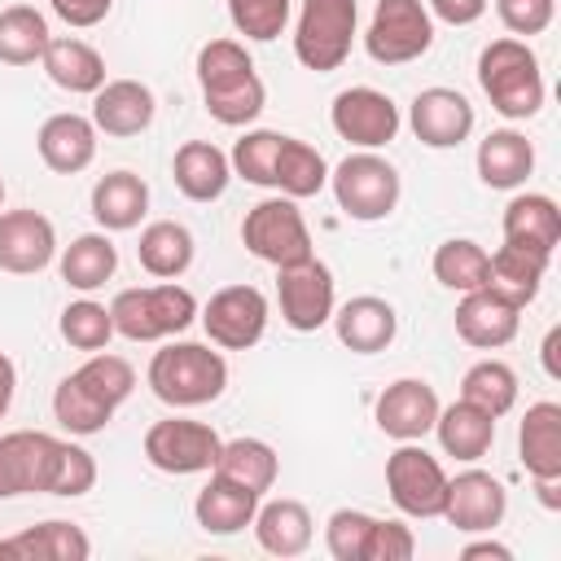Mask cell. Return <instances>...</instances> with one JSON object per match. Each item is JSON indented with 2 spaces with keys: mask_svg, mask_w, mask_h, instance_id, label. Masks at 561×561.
<instances>
[{
  "mask_svg": "<svg viewBox=\"0 0 561 561\" xmlns=\"http://www.w3.org/2000/svg\"><path fill=\"white\" fill-rule=\"evenodd\" d=\"M13 394H18V368H13V359L0 351V421H4V412L13 408Z\"/></svg>",
  "mask_w": 561,
  "mask_h": 561,
  "instance_id": "cell-52",
  "label": "cell"
},
{
  "mask_svg": "<svg viewBox=\"0 0 561 561\" xmlns=\"http://www.w3.org/2000/svg\"><path fill=\"white\" fill-rule=\"evenodd\" d=\"M48 18L35 4H9L0 9V61L4 66H31L48 48Z\"/></svg>",
  "mask_w": 561,
  "mask_h": 561,
  "instance_id": "cell-39",
  "label": "cell"
},
{
  "mask_svg": "<svg viewBox=\"0 0 561 561\" xmlns=\"http://www.w3.org/2000/svg\"><path fill=\"white\" fill-rule=\"evenodd\" d=\"M294 0H228V18L245 39H276L289 26Z\"/></svg>",
  "mask_w": 561,
  "mask_h": 561,
  "instance_id": "cell-44",
  "label": "cell"
},
{
  "mask_svg": "<svg viewBox=\"0 0 561 561\" xmlns=\"http://www.w3.org/2000/svg\"><path fill=\"white\" fill-rule=\"evenodd\" d=\"M548 263H552V254L517 245V241H504L491 254V285L500 294H508L517 307H526V302H535V294H539V285L548 276Z\"/></svg>",
  "mask_w": 561,
  "mask_h": 561,
  "instance_id": "cell-33",
  "label": "cell"
},
{
  "mask_svg": "<svg viewBox=\"0 0 561 561\" xmlns=\"http://www.w3.org/2000/svg\"><path fill=\"white\" fill-rule=\"evenodd\" d=\"M329 188H333L342 215H351L359 224H377V219H386L399 206L403 180H399V171L381 153L359 149V153H346L329 171Z\"/></svg>",
  "mask_w": 561,
  "mask_h": 561,
  "instance_id": "cell-5",
  "label": "cell"
},
{
  "mask_svg": "<svg viewBox=\"0 0 561 561\" xmlns=\"http://www.w3.org/2000/svg\"><path fill=\"white\" fill-rule=\"evenodd\" d=\"M92 543L75 522H39L31 530H18L13 539H0V557H18V561H88Z\"/></svg>",
  "mask_w": 561,
  "mask_h": 561,
  "instance_id": "cell-31",
  "label": "cell"
},
{
  "mask_svg": "<svg viewBox=\"0 0 561 561\" xmlns=\"http://www.w3.org/2000/svg\"><path fill=\"white\" fill-rule=\"evenodd\" d=\"M118 267V250L105 232H83L61 250V280L79 294L101 289Z\"/></svg>",
  "mask_w": 561,
  "mask_h": 561,
  "instance_id": "cell-36",
  "label": "cell"
},
{
  "mask_svg": "<svg viewBox=\"0 0 561 561\" xmlns=\"http://www.w3.org/2000/svg\"><path fill=\"white\" fill-rule=\"evenodd\" d=\"M92 486H96V460H92V451H83L79 443L61 438L57 465H53V478H48V495L75 500V495H88Z\"/></svg>",
  "mask_w": 561,
  "mask_h": 561,
  "instance_id": "cell-45",
  "label": "cell"
},
{
  "mask_svg": "<svg viewBox=\"0 0 561 561\" xmlns=\"http://www.w3.org/2000/svg\"><path fill=\"white\" fill-rule=\"evenodd\" d=\"M254 539L263 552L272 557H302L311 548V535H316V522L307 513L302 500H267L254 508Z\"/></svg>",
  "mask_w": 561,
  "mask_h": 561,
  "instance_id": "cell-24",
  "label": "cell"
},
{
  "mask_svg": "<svg viewBox=\"0 0 561 561\" xmlns=\"http://www.w3.org/2000/svg\"><path fill=\"white\" fill-rule=\"evenodd\" d=\"M329 123H333V131L342 140H351L359 149H381V145H390L399 136V123L403 118H399V105L386 92L359 83V88H342L333 96Z\"/></svg>",
  "mask_w": 561,
  "mask_h": 561,
  "instance_id": "cell-13",
  "label": "cell"
},
{
  "mask_svg": "<svg viewBox=\"0 0 561 561\" xmlns=\"http://www.w3.org/2000/svg\"><path fill=\"white\" fill-rule=\"evenodd\" d=\"M39 66H44V75H48L61 92H75V96H92V92L105 83V57H101L88 39H75V35L48 39Z\"/></svg>",
  "mask_w": 561,
  "mask_h": 561,
  "instance_id": "cell-29",
  "label": "cell"
},
{
  "mask_svg": "<svg viewBox=\"0 0 561 561\" xmlns=\"http://www.w3.org/2000/svg\"><path fill=\"white\" fill-rule=\"evenodd\" d=\"M386 491L399 513L408 517H438L443 495H447V473L438 456H430L416 443H399L386 460Z\"/></svg>",
  "mask_w": 561,
  "mask_h": 561,
  "instance_id": "cell-11",
  "label": "cell"
},
{
  "mask_svg": "<svg viewBox=\"0 0 561 561\" xmlns=\"http://www.w3.org/2000/svg\"><path fill=\"white\" fill-rule=\"evenodd\" d=\"M57 232L53 219L39 210H4L0 215V272L35 276L53 263Z\"/></svg>",
  "mask_w": 561,
  "mask_h": 561,
  "instance_id": "cell-19",
  "label": "cell"
},
{
  "mask_svg": "<svg viewBox=\"0 0 561 561\" xmlns=\"http://www.w3.org/2000/svg\"><path fill=\"white\" fill-rule=\"evenodd\" d=\"M329 184V162L316 145L298 140V136H280V153H276V180L272 188H280L285 197H316Z\"/></svg>",
  "mask_w": 561,
  "mask_h": 561,
  "instance_id": "cell-37",
  "label": "cell"
},
{
  "mask_svg": "<svg viewBox=\"0 0 561 561\" xmlns=\"http://www.w3.org/2000/svg\"><path fill=\"white\" fill-rule=\"evenodd\" d=\"M438 394L430 381L421 377H399L381 390L377 399V430L394 443H416L434 430V416H438Z\"/></svg>",
  "mask_w": 561,
  "mask_h": 561,
  "instance_id": "cell-18",
  "label": "cell"
},
{
  "mask_svg": "<svg viewBox=\"0 0 561 561\" xmlns=\"http://www.w3.org/2000/svg\"><path fill=\"white\" fill-rule=\"evenodd\" d=\"M228 386V359L206 342H167L149 359V390L167 408H202L215 403Z\"/></svg>",
  "mask_w": 561,
  "mask_h": 561,
  "instance_id": "cell-3",
  "label": "cell"
},
{
  "mask_svg": "<svg viewBox=\"0 0 561 561\" xmlns=\"http://www.w3.org/2000/svg\"><path fill=\"white\" fill-rule=\"evenodd\" d=\"M508 513V491L500 478L482 473V469H465L456 478H447V495H443V513L456 530L465 535H486L504 522Z\"/></svg>",
  "mask_w": 561,
  "mask_h": 561,
  "instance_id": "cell-15",
  "label": "cell"
},
{
  "mask_svg": "<svg viewBox=\"0 0 561 561\" xmlns=\"http://www.w3.org/2000/svg\"><path fill=\"white\" fill-rule=\"evenodd\" d=\"M434 280L443 289H456V294H469V289H482L491 285V254L469 241V237H451L434 250Z\"/></svg>",
  "mask_w": 561,
  "mask_h": 561,
  "instance_id": "cell-40",
  "label": "cell"
},
{
  "mask_svg": "<svg viewBox=\"0 0 561 561\" xmlns=\"http://www.w3.org/2000/svg\"><path fill=\"white\" fill-rule=\"evenodd\" d=\"M110 316H114V333H123L127 342H162L197 320V298L184 285L162 280L145 289H123L110 302Z\"/></svg>",
  "mask_w": 561,
  "mask_h": 561,
  "instance_id": "cell-4",
  "label": "cell"
},
{
  "mask_svg": "<svg viewBox=\"0 0 561 561\" xmlns=\"http://www.w3.org/2000/svg\"><path fill=\"white\" fill-rule=\"evenodd\" d=\"M215 473L250 486L254 495L272 491L276 473H280V460L272 451V443L263 438H232V443H219V456H215Z\"/></svg>",
  "mask_w": 561,
  "mask_h": 561,
  "instance_id": "cell-38",
  "label": "cell"
},
{
  "mask_svg": "<svg viewBox=\"0 0 561 561\" xmlns=\"http://www.w3.org/2000/svg\"><path fill=\"white\" fill-rule=\"evenodd\" d=\"M460 399L478 403L482 412H491L495 421L517 403V373L504 359H478L465 377H460Z\"/></svg>",
  "mask_w": 561,
  "mask_h": 561,
  "instance_id": "cell-41",
  "label": "cell"
},
{
  "mask_svg": "<svg viewBox=\"0 0 561 561\" xmlns=\"http://www.w3.org/2000/svg\"><path fill=\"white\" fill-rule=\"evenodd\" d=\"M368 526H373L368 513H359V508H337V513L329 517V526H324L329 557H333V561H359V557H364Z\"/></svg>",
  "mask_w": 561,
  "mask_h": 561,
  "instance_id": "cell-46",
  "label": "cell"
},
{
  "mask_svg": "<svg viewBox=\"0 0 561 561\" xmlns=\"http://www.w3.org/2000/svg\"><path fill=\"white\" fill-rule=\"evenodd\" d=\"M557 342H561V329H548V337H543V351H539V355H543V373H548L552 381L561 377V368H557Z\"/></svg>",
  "mask_w": 561,
  "mask_h": 561,
  "instance_id": "cell-53",
  "label": "cell"
},
{
  "mask_svg": "<svg viewBox=\"0 0 561 561\" xmlns=\"http://www.w3.org/2000/svg\"><path fill=\"white\" fill-rule=\"evenodd\" d=\"M517 324H522V307L500 294L495 285H482V289H469L460 294L456 302V333L478 346V351H500L517 337Z\"/></svg>",
  "mask_w": 561,
  "mask_h": 561,
  "instance_id": "cell-17",
  "label": "cell"
},
{
  "mask_svg": "<svg viewBox=\"0 0 561 561\" xmlns=\"http://www.w3.org/2000/svg\"><path fill=\"white\" fill-rule=\"evenodd\" d=\"M495 13L513 35H543L557 18V0H495Z\"/></svg>",
  "mask_w": 561,
  "mask_h": 561,
  "instance_id": "cell-48",
  "label": "cell"
},
{
  "mask_svg": "<svg viewBox=\"0 0 561 561\" xmlns=\"http://www.w3.org/2000/svg\"><path fill=\"white\" fill-rule=\"evenodd\" d=\"M530 171H535V145L522 131L500 127L478 140V180L486 188H522Z\"/></svg>",
  "mask_w": 561,
  "mask_h": 561,
  "instance_id": "cell-28",
  "label": "cell"
},
{
  "mask_svg": "<svg viewBox=\"0 0 561 561\" xmlns=\"http://www.w3.org/2000/svg\"><path fill=\"white\" fill-rule=\"evenodd\" d=\"M504 241L552 254L561 245V210L548 193H517L504 206Z\"/></svg>",
  "mask_w": 561,
  "mask_h": 561,
  "instance_id": "cell-32",
  "label": "cell"
},
{
  "mask_svg": "<svg viewBox=\"0 0 561 561\" xmlns=\"http://www.w3.org/2000/svg\"><path fill=\"white\" fill-rule=\"evenodd\" d=\"M408 127L430 149H456L473 131V105L456 88H425L408 105Z\"/></svg>",
  "mask_w": 561,
  "mask_h": 561,
  "instance_id": "cell-16",
  "label": "cell"
},
{
  "mask_svg": "<svg viewBox=\"0 0 561 561\" xmlns=\"http://www.w3.org/2000/svg\"><path fill=\"white\" fill-rule=\"evenodd\" d=\"M259 500L263 495H254L250 486H241V482H232V478H224V473L210 469V482L193 500V517L210 535H237V530H245L254 522Z\"/></svg>",
  "mask_w": 561,
  "mask_h": 561,
  "instance_id": "cell-23",
  "label": "cell"
},
{
  "mask_svg": "<svg viewBox=\"0 0 561 561\" xmlns=\"http://www.w3.org/2000/svg\"><path fill=\"white\" fill-rule=\"evenodd\" d=\"M412 552H416V539H412V530L403 522H377L373 517L359 561H408Z\"/></svg>",
  "mask_w": 561,
  "mask_h": 561,
  "instance_id": "cell-47",
  "label": "cell"
},
{
  "mask_svg": "<svg viewBox=\"0 0 561 561\" xmlns=\"http://www.w3.org/2000/svg\"><path fill=\"white\" fill-rule=\"evenodd\" d=\"M149 210V184L136 171H110L92 184V219L105 232H127Z\"/></svg>",
  "mask_w": 561,
  "mask_h": 561,
  "instance_id": "cell-30",
  "label": "cell"
},
{
  "mask_svg": "<svg viewBox=\"0 0 561 561\" xmlns=\"http://www.w3.org/2000/svg\"><path fill=\"white\" fill-rule=\"evenodd\" d=\"M478 83L486 92V101L504 114V118H535L543 110V70H539V57L530 53L526 39L517 35H504V39H491L478 57Z\"/></svg>",
  "mask_w": 561,
  "mask_h": 561,
  "instance_id": "cell-2",
  "label": "cell"
},
{
  "mask_svg": "<svg viewBox=\"0 0 561 561\" xmlns=\"http://www.w3.org/2000/svg\"><path fill=\"white\" fill-rule=\"evenodd\" d=\"M158 114L153 92L140 79H105L92 92V127L105 136H140Z\"/></svg>",
  "mask_w": 561,
  "mask_h": 561,
  "instance_id": "cell-20",
  "label": "cell"
},
{
  "mask_svg": "<svg viewBox=\"0 0 561 561\" xmlns=\"http://www.w3.org/2000/svg\"><path fill=\"white\" fill-rule=\"evenodd\" d=\"M434 434H438V447H443L447 456L473 465V460H482V456L491 451V443H495V416L482 412V408L469 403V399H456V403L438 408Z\"/></svg>",
  "mask_w": 561,
  "mask_h": 561,
  "instance_id": "cell-26",
  "label": "cell"
},
{
  "mask_svg": "<svg viewBox=\"0 0 561 561\" xmlns=\"http://www.w3.org/2000/svg\"><path fill=\"white\" fill-rule=\"evenodd\" d=\"M197 83L206 96V114L224 127H245L263 114L267 105V88L245 53V44L237 39H210L197 53Z\"/></svg>",
  "mask_w": 561,
  "mask_h": 561,
  "instance_id": "cell-1",
  "label": "cell"
},
{
  "mask_svg": "<svg viewBox=\"0 0 561 561\" xmlns=\"http://www.w3.org/2000/svg\"><path fill=\"white\" fill-rule=\"evenodd\" d=\"M276 298H280V320L294 333H316L333 320L337 285L333 272L311 254L294 267H276Z\"/></svg>",
  "mask_w": 561,
  "mask_h": 561,
  "instance_id": "cell-10",
  "label": "cell"
},
{
  "mask_svg": "<svg viewBox=\"0 0 561 561\" xmlns=\"http://www.w3.org/2000/svg\"><path fill=\"white\" fill-rule=\"evenodd\" d=\"M241 241L254 259L272 263V267H294L302 259H311V232L307 219L298 210L294 197H263L259 206L245 210L241 219Z\"/></svg>",
  "mask_w": 561,
  "mask_h": 561,
  "instance_id": "cell-7",
  "label": "cell"
},
{
  "mask_svg": "<svg viewBox=\"0 0 561 561\" xmlns=\"http://www.w3.org/2000/svg\"><path fill=\"white\" fill-rule=\"evenodd\" d=\"M57 447H61V438H53L44 430H9V434H0V500L35 495V491L48 495Z\"/></svg>",
  "mask_w": 561,
  "mask_h": 561,
  "instance_id": "cell-14",
  "label": "cell"
},
{
  "mask_svg": "<svg viewBox=\"0 0 561 561\" xmlns=\"http://www.w3.org/2000/svg\"><path fill=\"white\" fill-rule=\"evenodd\" d=\"M35 149H39V158H44L48 171L79 175L96 158V127H92V118L70 114V110L66 114H53V118H44V127L35 136Z\"/></svg>",
  "mask_w": 561,
  "mask_h": 561,
  "instance_id": "cell-22",
  "label": "cell"
},
{
  "mask_svg": "<svg viewBox=\"0 0 561 561\" xmlns=\"http://www.w3.org/2000/svg\"><path fill=\"white\" fill-rule=\"evenodd\" d=\"M355 26H359L355 0H302L298 26H294V57L307 70L329 75L351 57Z\"/></svg>",
  "mask_w": 561,
  "mask_h": 561,
  "instance_id": "cell-6",
  "label": "cell"
},
{
  "mask_svg": "<svg viewBox=\"0 0 561 561\" xmlns=\"http://www.w3.org/2000/svg\"><path fill=\"white\" fill-rule=\"evenodd\" d=\"M219 434L206 421H188V416H167L153 421L145 430V460L162 473L188 478V473H210L215 456H219Z\"/></svg>",
  "mask_w": 561,
  "mask_h": 561,
  "instance_id": "cell-9",
  "label": "cell"
},
{
  "mask_svg": "<svg viewBox=\"0 0 561 561\" xmlns=\"http://www.w3.org/2000/svg\"><path fill=\"white\" fill-rule=\"evenodd\" d=\"M48 4H53V13H57L66 26H75V31H88V26L105 22V13L114 9V0H48Z\"/></svg>",
  "mask_w": 561,
  "mask_h": 561,
  "instance_id": "cell-49",
  "label": "cell"
},
{
  "mask_svg": "<svg viewBox=\"0 0 561 561\" xmlns=\"http://www.w3.org/2000/svg\"><path fill=\"white\" fill-rule=\"evenodd\" d=\"M482 557H491V561H513V548H504V543H495V539H478V543H465V548H460V561H482Z\"/></svg>",
  "mask_w": 561,
  "mask_h": 561,
  "instance_id": "cell-51",
  "label": "cell"
},
{
  "mask_svg": "<svg viewBox=\"0 0 561 561\" xmlns=\"http://www.w3.org/2000/svg\"><path fill=\"white\" fill-rule=\"evenodd\" d=\"M486 13V0H430V18H443L447 26H469Z\"/></svg>",
  "mask_w": 561,
  "mask_h": 561,
  "instance_id": "cell-50",
  "label": "cell"
},
{
  "mask_svg": "<svg viewBox=\"0 0 561 561\" xmlns=\"http://www.w3.org/2000/svg\"><path fill=\"white\" fill-rule=\"evenodd\" d=\"M202 329L224 351H250L267 333V298L254 285H224L202 307Z\"/></svg>",
  "mask_w": 561,
  "mask_h": 561,
  "instance_id": "cell-12",
  "label": "cell"
},
{
  "mask_svg": "<svg viewBox=\"0 0 561 561\" xmlns=\"http://www.w3.org/2000/svg\"><path fill=\"white\" fill-rule=\"evenodd\" d=\"M333 329H337V342L355 355H377L394 342L399 333V316L386 298L377 294H359V298H346L342 307H333Z\"/></svg>",
  "mask_w": 561,
  "mask_h": 561,
  "instance_id": "cell-21",
  "label": "cell"
},
{
  "mask_svg": "<svg viewBox=\"0 0 561 561\" xmlns=\"http://www.w3.org/2000/svg\"><path fill=\"white\" fill-rule=\"evenodd\" d=\"M276 153H280V131L259 127V131H245V136L232 145L228 162H232V171H237L241 180L272 188V180H276Z\"/></svg>",
  "mask_w": 561,
  "mask_h": 561,
  "instance_id": "cell-43",
  "label": "cell"
},
{
  "mask_svg": "<svg viewBox=\"0 0 561 561\" xmlns=\"http://www.w3.org/2000/svg\"><path fill=\"white\" fill-rule=\"evenodd\" d=\"M114 412H118V408H110L79 373H66V377L57 381V390H53V416H57V425L70 430V434H79V438L101 434Z\"/></svg>",
  "mask_w": 561,
  "mask_h": 561,
  "instance_id": "cell-35",
  "label": "cell"
},
{
  "mask_svg": "<svg viewBox=\"0 0 561 561\" xmlns=\"http://www.w3.org/2000/svg\"><path fill=\"white\" fill-rule=\"evenodd\" d=\"M57 329L75 351H105L110 337H114V316H110V307H101L92 298H79L61 311Z\"/></svg>",
  "mask_w": 561,
  "mask_h": 561,
  "instance_id": "cell-42",
  "label": "cell"
},
{
  "mask_svg": "<svg viewBox=\"0 0 561 561\" xmlns=\"http://www.w3.org/2000/svg\"><path fill=\"white\" fill-rule=\"evenodd\" d=\"M517 451L530 478H561V403L539 399L517 425Z\"/></svg>",
  "mask_w": 561,
  "mask_h": 561,
  "instance_id": "cell-27",
  "label": "cell"
},
{
  "mask_svg": "<svg viewBox=\"0 0 561 561\" xmlns=\"http://www.w3.org/2000/svg\"><path fill=\"white\" fill-rule=\"evenodd\" d=\"M171 175H175V188L188 197V202H215L224 197L228 180H232V162L219 145L210 140H184L175 149V162H171Z\"/></svg>",
  "mask_w": 561,
  "mask_h": 561,
  "instance_id": "cell-25",
  "label": "cell"
},
{
  "mask_svg": "<svg viewBox=\"0 0 561 561\" xmlns=\"http://www.w3.org/2000/svg\"><path fill=\"white\" fill-rule=\"evenodd\" d=\"M434 44V18L421 0H377L373 22L364 31V48L381 66H408L425 57Z\"/></svg>",
  "mask_w": 561,
  "mask_h": 561,
  "instance_id": "cell-8",
  "label": "cell"
},
{
  "mask_svg": "<svg viewBox=\"0 0 561 561\" xmlns=\"http://www.w3.org/2000/svg\"><path fill=\"white\" fill-rule=\"evenodd\" d=\"M0 202H4V180H0Z\"/></svg>",
  "mask_w": 561,
  "mask_h": 561,
  "instance_id": "cell-54",
  "label": "cell"
},
{
  "mask_svg": "<svg viewBox=\"0 0 561 561\" xmlns=\"http://www.w3.org/2000/svg\"><path fill=\"white\" fill-rule=\"evenodd\" d=\"M193 232L184 228V224H175V219H153L145 232H140V245H136V254H140V267L149 272V276H158V280H175V276H184L188 272V263H193Z\"/></svg>",
  "mask_w": 561,
  "mask_h": 561,
  "instance_id": "cell-34",
  "label": "cell"
}]
</instances>
